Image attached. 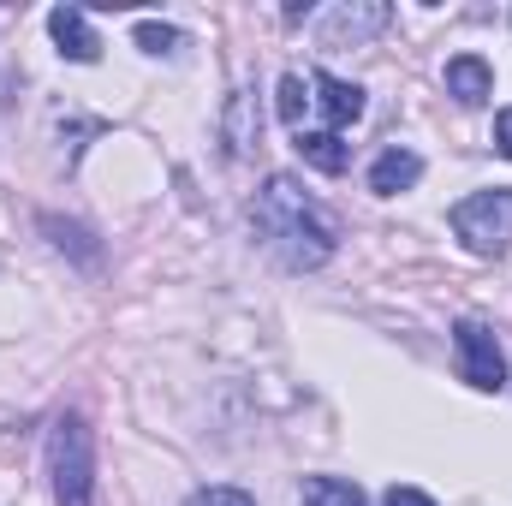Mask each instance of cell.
<instances>
[{
    "mask_svg": "<svg viewBox=\"0 0 512 506\" xmlns=\"http://www.w3.org/2000/svg\"><path fill=\"white\" fill-rule=\"evenodd\" d=\"M256 233L268 239V251L280 256L286 268H322L334 256V221L304 197L298 179L274 173L262 191H256Z\"/></svg>",
    "mask_w": 512,
    "mask_h": 506,
    "instance_id": "obj_1",
    "label": "cell"
},
{
    "mask_svg": "<svg viewBox=\"0 0 512 506\" xmlns=\"http://www.w3.org/2000/svg\"><path fill=\"white\" fill-rule=\"evenodd\" d=\"M48 477H54V506H96V441L78 411H66L48 429Z\"/></svg>",
    "mask_w": 512,
    "mask_h": 506,
    "instance_id": "obj_2",
    "label": "cell"
},
{
    "mask_svg": "<svg viewBox=\"0 0 512 506\" xmlns=\"http://www.w3.org/2000/svg\"><path fill=\"white\" fill-rule=\"evenodd\" d=\"M453 233L465 239L471 256H501L512 251V191H471L465 203H453Z\"/></svg>",
    "mask_w": 512,
    "mask_h": 506,
    "instance_id": "obj_3",
    "label": "cell"
},
{
    "mask_svg": "<svg viewBox=\"0 0 512 506\" xmlns=\"http://www.w3.org/2000/svg\"><path fill=\"white\" fill-rule=\"evenodd\" d=\"M453 352H459V376L477 393H501L507 387V358H501V346H495V334L483 322H459L453 328Z\"/></svg>",
    "mask_w": 512,
    "mask_h": 506,
    "instance_id": "obj_4",
    "label": "cell"
},
{
    "mask_svg": "<svg viewBox=\"0 0 512 506\" xmlns=\"http://www.w3.org/2000/svg\"><path fill=\"white\" fill-rule=\"evenodd\" d=\"M310 96H316V108L328 114L334 131H346V126L364 120V90L346 84V78H334V72H310Z\"/></svg>",
    "mask_w": 512,
    "mask_h": 506,
    "instance_id": "obj_5",
    "label": "cell"
},
{
    "mask_svg": "<svg viewBox=\"0 0 512 506\" xmlns=\"http://www.w3.org/2000/svg\"><path fill=\"white\" fill-rule=\"evenodd\" d=\"M48 36H54V42H60V54H66V60H78V66L102 60V36L90 30V18H84L78 6H54V12H48Z\"/></svg>",
    "mask_w": 512,
    "mask_h": 506,
    "instance_id": "obj_6",
    "label": "cell"
},
{
    "mask_svg": "<svg viewBox=\"0 0 512 506\" xmlns=\"http://www.w3.org/2000/svg\"><path fill=\"white\" fill-rule=\"evenodd\" d=\"M447 96L465 102V108H483L495 96V66L483 54H453L447 60Z\"/></svg>",
    "mask_w": 512,
    "mask_h": 506,
    "instance_id": "obj_7",
    "label": "cell"
},
{
    "mask_svg": "<svg viewBox=\"0 0 512 506\" xmlns=\"http://www.w3.org/2000/svg\"><path fill=\"white\" fill-rule=\"evenodd\" d=\"M417 179H423V155H417V149H382L376 167H370V191H376V197H399V191H411Z\"/></svg>",
    "mask_w": 512,
    "mask_h": 506,
    "instance_id": "obj_8",
    "label": "cell"
},
{
    "mask_svg": "<svg viewBox=\"0 0 512 506\" xmlns=\"http://www.w3.org/2000/svg\"><path fill=\"white\" fill-rule=\"evenodd\" d=\"M221 131H227V149H233V155H251L256 143H262V108H256V90H233Z\"/></svg>",
    "mask_w": 512,
    "mask_h": 506,
    "instance_id": "obj_9",
    "label": "cell"
},
{
    "mask_svg": "<svg viewBox=\"0 0 512 506\" xmlns=\"http://www.w3.org/2000/svg\"><path fill=\"white\" fill-rule=\"evenodd\" d=\"M292 149L316 167V173H346L352 149L340 143V131H292Z\"/></svg>",
    "mask_w": 512,
    "mask_h": 506,
    "instance_id": "obj_10",
    "label": "cell"
},
{
    "mask_svg": "<svg viewBox=\"0 0 512 506\" xmlns=\"http://www.w3.org/2000/svg\"><path fill=\"white\" fill-rule=\"evenodd\" d=\"M382 24H387V6H340V12L328 18L322 42H328V48H334L340 36H352V42H358V36H370V30H382Z\"/></svg>",
    "mask_w": 512,
    "mask_h": 506,
    "instance_id": "obj_11",
    "label": "cell"
},
{
    "mask_svg": "<svg viewBox=\"0 0 512 506\" xmlns=\"http://www.w3.org/2000/svg\"><path fill=\"white\" fill-rule=\"evenodd\" d=\"M298 506H370V495L358 483H346V477H310L298 489Z\"/></svg>",
    "mask_w": 512,
    "mask_h": 506,
    "instance_id": "obj_12",
    "label": "cell"
},
{
    "mask_svg": "<svg viewBox=\"0 0 512 506\" xmlns=\"http://www.w3.org/2000/svg\"><path fill=\"white\" fill-rule=\"evenodd\" d=\"M316 108V96H310V78H298V72H286L280 78V120L292 131H304V114Z\"/></svg>",
    "mask_w": 512,
    "mask_h": 506,
    "instance_id": "obj_13",
    "label": "cell"
},
{
    "mask_svg": "<svg viewBox=\"0 0 512 506\" xmlns=\"http://www.w3.org/2000/svg\"><path fill=\"white\" fill-rule=\"evenodd\" d=\"M179 42H185V36H179L173 24H155V18H143V24H137V48H143V54H173Z\"/></svg>",
    "mask_w": 512,
    "mask_h": 506,
    "instance_id": "obj_14",
    "label": "cell"
},
{
    "mask_svg": "<svg viewBox=\"0 0 512 506\" xmlns=\"http://www.w3.org/2000/svg\"><path fill=\"white\" fill-rule=\"evenodd\" d=\"M185 506H256V501L245 495V489H197Z\"/></svg>",
    "mask_w": 512,
    "mask_h": 506,
    "instance_id": "obj_15",
    "label": "cell"
},
{
    "mask_svg": "<svg viewBox=\"0 0 512 506\" xmlns=\"http://www.w3.org/2000/svg\"><path fill=\"white\" fill-rule=\"evenodd\" d=\"M382 506H435V501H429L423 489H405V483H393V489L382 495Z\"/></svg>",
    "mask_w": 512,
    "mask_h": 506,
    "instance_id": "obj_16",
    "label": "cell"
},
{
    "mask_svg": "<svg viewBox=\"0 0 512 506\" xmlns=\"http://www.w3.org/2000/svg\"><path fill=\"white\" fill-rule=\"evenodd\" d=\"M495 149L512 161V108H501V120H495Z\"/></svg>",
    "mask_w": 512,
    "mask_h": 506,
    "instance_id": "obj_17",
    "label": "cell"
}]
</instances>
